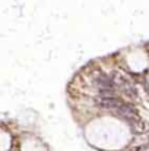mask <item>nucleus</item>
Listing matches in <instances>:
<instances>
[{"label": "nucleus", "instance_id": "1", "mask_svg": "<svg viewBox=\"0 0 149 151\" xmlns=\"http://www.w3.org/2000/svg\"><path fill=\"white\" fill-rule=\"evenodd\" d=\"M113 111H114V114H117V116H120L121 119H124L126 122H129L130 126H132L133 123H136V122L140 120V117H139V114H138V110H136L132 104H127V103H123L118 109H115V110H113Z\"/></svg>", "mask_w": 149, "mask_h": 151}, {"label": "nucleus", "instance_id": "2", "mask_svg": "<svg viewBox=\"0 0 149 151\" xmlns=\"http://www.w3.org/2000/svg\"><path fill=\"white\" fill-rule=\"evenodd\" d=\"M94 82H95V85H97V88L99 90L101 94H102V93L114 91V88H115V85H114L111 76H108V75H105V73H99V75H97L95 79H94Z\"/></svg>", "mask_w": 149, "mask_h": 151}, {"label": "nucleus", "instance_id": "4", "mask_svg": "<svg viewBox=\"0 0 149 151\" xmlns=\"http://www.w3.org/2000/svg\"><path fill=\"white\" fill-rule=\"evenodd\" d=\"M132 129H133L135 134H145V132L149 129V126H148L146 122H143V120L140 119L139 122H136V123L132 125Z\"/></svg>", "mask_w": 149, "mask_h": 151}, {"label": "nucleus", "instance_id": "5", "mask_svg": "<svg viewBox=\"0 0 149 151\" xmlns=\"http://www.w3.org/2000/svg\"><path fill=\"white\" fill-rule=\"evenodd\" d=\"M145 90H146V93L149 94V84H146V85H145Z\"/></svg>", "mask_w": 149, "mask_h": 151}, {"label": "nucleus", "instance_id": "3", "mask_svg": "<svg viewBox=\"0 0 149 151\" xmlns=\"http://www.w3.org/2000/svg\"><path fill=\"white\" fill-rule=\"evenodd\" d=\"M95 103L102 109H110V110H115L118 109L124 101H121L117 97H107V96H98L95 97Z\"/></svg>", "mask_w": 149, "mask_h": 151}]
</instances>
